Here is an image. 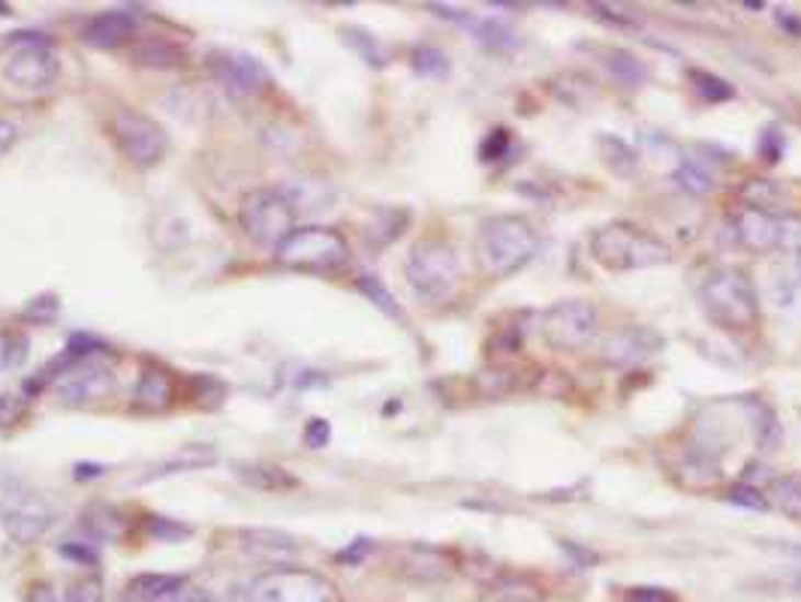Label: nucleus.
<instances>
[{
    "label": "nucleus",
    "instance_id": "1",
    "mask_svg": "<svg viewBox=\"0 0 801 602\" xmlns=\"http://www.w3.org/2000/svg\"><path fill=\"white\" fill-rule=\"evenodd\" d=\"M540 238L528 217L497 214L480 226L476 236V265L485 277H509L521 272L537 257Z\"/></svg>",
    "mask_w": 801,
    "mask_h": 602
},
{
    "label": "nucleus",
    "instance_id": "2",
    "mask_svg": "<svg viewBox=\"0 0 801 602\" xmlns=\"http://www.w3.org/2000/svg\"><path fill=\"white\" fill-rule=\"evenodd\" d=\"M699 305L723 331H751L759 322V298L751 274L732 265H718L699 281Z\"/></svg>",
    "mask_w": 801,
    "mask_h": 602
},
{
    "label": "nucleus",
    "instance_id": "3",
    "mask_svg": "<svg viewBox=\"0 0 801 602\" xmlns=\"http://www.w3.org/2000/svg\"><path fill=\"white\" fill-rule=\"evenodd\" d=\"M588 250L597 265L614 274L654 269V265H666L672 260L666 241L633 224H606L594 229Z\"/></svg>",
    "mask_w": 801,
    "mask_h": 602
},
{
    "label": "nucleus",
    "instance_id": "4",
    "mask_svg": "<svg viewBox=\"0 0 801 602\" xmlns=\"http://www.w3.org/2000/svg\"><path fill=\"white\" fill-rule=\"evenodd\" d=\"M281 269L302 274H335L350 260V245L338 229L329 226H295L274 248Z\"/></svg>",
    "mask_w": 801,
    "mask_h": 602
},
{
    "label": "nucleus",
    "instance_id": "5",
    "mask_svg": "<svg viewBox=\"0 0 801 602\" xmlns=\"http://www.w3.org/2000/svg\"><path fill=\"white\" fill-rule=\"evenodd\" d=\"M404 274L419 298L435 302V305L449 302L461 284L459 253L449 248L447 241H437V238L416 241L404 262Z\"/></svg>",
    "mask_w": 801,
    "mask_h": 602
},
{
    "label": "nucleus",
    "instance_id": "6",
    "mask_svg": "<svg viewBox=\"0 0 801 602\" xmlns=\"http://www.w3.org/2000/svg\"><path fill=\"white\" fill-rule=\"evenodd\" d=\"M295 200L286 190H250L238 205V226L257 248H278L295 229Z\"/></svg>",
    "mask_w": 801,
    "mask_h": 602
},
{
    "label": "nucleus",
    "instance_id": "7",
    "mask_svg": "<svg viewBox=\"0 0 801 602\" xmlns=\"http://www.w3.org/2000/svg\"><path fill=\"white\" fill-rule=\"evenodd\" d=\"M250 602H343L338 584L323 572L271 567L248 584Z\"/></svg>",
    "mask_w": 801,
    "mask_h": 602
},
{
    "label": "nucleus",
    "instance_id": "8",
    "mask_svg": "<svg viewBox=\"0 0 801 602\" xmlns=\"http://www.w3.org/2000/svg\"><path fill=\"white\" fill-rule=\"evenodd\" d=\"M732 236L735 245L754 253L771 250H799L801 253V217L792 214H771L742 205L732 214Z\"/></svg>",
    "mask_w": 801,
    "mask_h": 602
},
{
    "label": "nucleus",
    "instance_id": "9",
    "mask_svg": "<svg viewBox=\"0 0 801 602\" xmlns=\"http://www.w3.org/2000/svg\"><path fill=\"white\" fill-rule=\"evenodd\" d=\"M540 331L557 353H578L600 334V310L588 298H566L542 314Z\"/></svg>",
    "mask_w": 801,
    "mask_h": 602
},
{
    "label": "nucleus",
    "instance_id": "10",
    "mask_svg": "<svg viewBox=\"0 0 801 602\" xmlns=\"http://www.w3.org/2000/svg\"><path fill=\"white\" fill-rule=\"evenodd\" d=\"M109 136L112 143L119 145V151L139 169H151L166 157V133L148 115H142L136 109L121 106L115 109V115L109 118Z\"/></svg>",
    "mask_w": 801,
    "mask_h": 602
},
{
    "label": "nucleus",
    "instance_id": "11",
    "mask_svg": "<svg viewBox=\"0 0 801 602\" xmlns=\"http://www.w3.org/2000/svg\"><path fill=\"white\" fill-rule=\"evenodd\" d=\"M60 58L48 39L34 34H19L15 48L3 60V79L22 91H46L58 82Z\"/></svg>",
    "mask_w": 801,
    "mask_h": 602
},
{
    "label": "nucleus",
    "instance_id": "12",
    "mask_svg": "<svg viewBox=\"0 0 801 602\" xmlns=\"http://www.w3.org/2000/svg\"><path fill=\"white\" fill-rule=\"evenodd\" d=\"M115 389V374L103 353L88 355V359H76L67 353V365L55 379V391L64 404L70 407H88L106 398L109 391Z\"/></svg>",
    "mask_w": 801,
    "mask_h": 602
},
{
    "label": "nucleus",
    "instance_id": "13",
    "mask_svg": "<svg viewBox=\"0 0 801 602\" xmlns=\"http://www.w3.org/2000/svg\"><path fill=\"white\" fill-rule=\"evenodd\" d=\"M392 572L413 584H440L455 576V557L449 555L447 548L437 545H398L390 557Z\"/></svg>",
    "mask_w": 801,
    "mask_h": 602
},
{
    "label": "nucleus",
    "instance_id": "14",
    "mask_svg": "<svg viewBox=\"0 0 801 602\" xmlns=\"http://www.w3.org/2000/svg\"><path fill=\"white\" fill-rule=\"evenodd\" d=\"M214 79L236 96H257L271 84L269 70L248 52H217L208 58Z\"/></svg>",
    "mask_w": 801,
    "mask_h": 602
},
{
    "label": "nucleus",
    "instance_id": "15",
    "mask_svg": "<svg viewBox=\"0 0 801 602\" xmlns=\"http://www.w3.org/2000/svg\"><path fill=\"white\" fill-rule=\"evenodd\" d=\"M666 347L661 331L651 326H621L614 329L606 341H602V359L614 367H636L648 362L651 355H657Z\"/></svg>",
    "mask_w": 801,
    "mask_h": 602
},
{
    "label": "nucleus",
    "instance_id": "16",
    "mask_svg": "<svg viewBox=\"0 0 801 602\" xmlns=\"http://www.w3.org/2000/svg\"><path fill=\"white\" fill-rule=\"evenodd\" d=\"M121 602H214V600L202 591L200 584L181 579V576L148 572V576H136V579L124 588Z\"/></svg>",
    "mask_w": 801,
    "mask_h": 602
},
{
    "label": "nucleus",
    "instance_id": "17",
    "mask_svg": "<svg viewBox=\"0 0 801 602\" xmlns=\"http://www.w3.org/2000/svg\"><path fill=\"white\" fill-rule=\"evenodd\" d=\"M0 524H3V531L12 543L34 545L36 539H43L55 527V512L46 503H40L36 497H24L19 503L3 509Z\"/></svg>",
    "mask_w": 801,
    "mask_h": 602
},
{
    "label": "nucleus",
    "instance_id": "18",
    "mask_svg": "<svg viewBox=\"0 0 801 602\" xmlns=\"http://www.w3.org/2000/svg\"><path fill=\"white\" fill-rule=\"evenodd\" d=\"M437 15H443L449 22L461 24V27H467L473 34V39L485 46L488 52H504V55H512V52H519L524 46V39H521L509 24L497 22V19H480V15H473L467 10H452V7H431Z\"/></svg>",
    "mask_w": 801,
    "mask_h": 602
},
{
    "label": "nucleus",
    "instance_id": "19",
    "mask_svg": "<svg viewBox=\"0 0 801 602\" xmlns=\"http://www.w3.org/2000/svg\"><path fill=\"white\" fill-rule=\"evenodd\" d=\"M238 545L269 567H293V557L298 555L302 545L295 543V536L271 527H250V531L238 533Z\"/></svg>",
    "mask_w": 801,
    "mask_h": 602
},
{
    "label": "nucleus",
    "instance_id": "20",
    "mask_svg": "<svg viewBox=\"0 0 801 602\" xmlns=\"http://www.w3.org/2000/svg\"><path fill=\"white\" fill-rule=\"evenodd\" d=\"M483 591L485 602H542L549 597L540 579L509 569H492V576L483 581Z\"/></svg>",
    "mask_w": 801,
    "mask_h": 602
},
{
    "label": "nucleus",
    "instance_id": "21",
    "mask_svg": "<svg viewBox=\"0 0 801 602\" xmlns=\"http://www.w3.org/2000/svg\"><path fill=\"white\" fill-rule=\"evenodd\" d=\"M133 31H136V19H133L131 12H100V15L84 22L82 43L94 48H115L124 39H131Z\"/></svg>",
    "mask_w": 801,
    "mask_h": 602
},
{
    "label": "nucleus",
    "instance_id": "22",
    "mask_svg": "<svg viewBox=\"0 0 801 602\" xmlns=\"http://www.w3.org/2000/svg\"><path fill=\"white\" fill-rule=\"evenodd\" d=\"M217 461V450L214 446H205V443H193V446H184L178 450L176 455H169L160 464H154L145 473L136 476V482H154V479H163V476H178V473H190V470H202V467H212Z\"/></svg>",
    "mask_w": 801,
    "mask_h": 602
},
{
    "label": "nucleus",
    "instance_id": "23",
    "mask_svg": "<svg viewBox=\"0 0 801 602\" xmlns=\"http://www.w3.org/2000/svg\"><path fill=\"white\" fill-rule=\"evenodd\" d=\"M597 52V60L602 64V70L612 76L614 82L624 84V88H636V84L648 82V64L642 58H636L633 52L618 46H602L594 48Z\"/></svg>",
    "mask_w": 801,
    "mask_h": 602
},
{
    "label": "nucleus",
    "instance_id": "24",
    "mask_svg": "<svg viewBox=\"0 0 801 602\" xmlns=\"http://www.w3.org/2000/svg\"><path fill=\"white\" fill-rule=\"evenodd\" d=\"M236 479L253 488V491H290L298 485L293 473L283 470L278 464H269V461H238L236 467Z\"/></svg>",
    "mask_w": 801,
    "mask_h": 602
},
{
    "label": "nucleus",
    "instance_id": "25",
    "mask_svg": "<svg viewBox=\"0 0 801 602\" xmlns=\"http://www.w3.org/2000/svg\"><path fill=\"white\" fill-rule=\"evenodd\" d=\"M678 482L684 488H690V491H702V488H714V485L723 479V473H720L718 461L706 455V452H699L696 446L684 452V458L678 461Z\"/></svg>",
    "mask_w": 801,
    "mask_h": 602
},
{
    "label": "nucleus",
    "instance_id": "26",
    "mask_svg": "<svg viewBox=\"0 0 801 602\" xmlns=\"http://www.w3.org/2000/svg\"><path fill=\"white\" fill-rule=\"evenodd\" d=\"M172 379L163 367H148L139 377L136 386V407L145 413H163L166 407L172 404Z\"/></svg>",
    "mask_w": 801,
    "mask_h": 602
},
{
    "label": "nucleus",
    "instance_id": "27",
    "mask_svg": "<svg viewBox=\"0 0 801 602\" xmlns=\"http://www.w3.org/2000/svg\"><path fill=\"white\" fill-rule=\"evenodd\" d=\"M742 200L751 208L775 214V208H780L787 202V190L780 188L778 181H771V178H751V181L742 184Z\"/></svg>",
    "mask_w": 801,
    "mask_h": 602
},
{
    "label": "nucleus",
    "instance_id": "28",
    "mask_svg": "<svg viewBox=\"0 0 801 602\" xmlns=\"http://www.w3.org/2000/svg\"><path fill=\"white\" fill-rule=\"evenodd\" d=\"M600 154H602V163L612 169L614 175L621 178H630L639 172V154L633 151V145H627L624 139H618V136H600Z\"/></svg>",
    "mask_w": 801,
    "mask_h": 602
},
{
    "label": "nucleus",
    "instance_id": "29",
    "mask_svg": "<svg viewBox=\"0 0 801 602\" xmlns=\"http://www.w3.org/2000/svg\"><path fill=\"white\" fill-rule=\"evenodd\" d=\"M133 58L142 67H154V70H172L184 64V52L176 43H163V39H151L133 48Z\"/></svg>",
    "mask_w": 801,
    "mask_h": 602
},
{
    "label": "nucleus",
    "instance_id": "30",
    "mask_svg": "<svg viewBox=\"0 0 801 602\" xmlns=\"http://www.w3.org/2000/svg\"><path fill=\"white\" fill-rule=\"evenodd\" d=\"M771 507H778L787 519L801 521V473H787L771 479Z\"/></svg>",
    "mask_w": 801,
    "mask_h": 602
},
{
    "label": "nucleus",
    "instance_id": "31",
    "mask_svg": "<svg viewBox=\"0 0 801 602\" xmlns=\"http://www.w3.org/2000/svg\"><path fill=\"white\" fill-rule=\"evenodd\" d=\"M672 178H675V184L681 190H687L690 196H708V193L714 190V178H711V172H708L702 163L690 160V157H687V160H678Z\"/></svg>",
    "mask_w": 801,
    "mask_h": 602
},
{
    "label": "nucleus",
    "instance_id": "32",
    "mask_svg": "<svg viewBox=\"0 0 801 602\" xmlns=\"http://www.w3.org/2000/svg\"><path fill=\"white\" fill-rule=\"evenodd\" d=\"M407 224H410V214L398 212V208H386V212L377 214L374 224L368 226V238H371L374 248H386V245H392L404 232Z\"/></svg>",
    "mask_w": 801,
    "mask_h": 602
},
{
    "label": "nucleus",
    "instance_id": "33",
    "mask_svg": "<svg viewBox=\"0 0 801 602\" xmlns=\"http://www.w3.org/2000/svg\"><path fill=\"white\" fill-rule=\"evenodd\" d=\"M356 289H359V293H362V296H365L371 305L377 307V310H383L386 317L404 319V314H400V305L395 302V296H392L390 289L383 286V281H380V277H374V274H359V281H356Z\"/></svg>",
    "mask_w": 801,
    "mask_h": 602
},
{
    "label": "nucleus",
    "instance_id": "34",
    "mask_svg": "<svg viewBox=\"0 0 801 602\" xmlns=\"http://www.w3.org/2000/svg\"><path fill=\"white\" fill-rule=\"evenodd\" d=\"M410 67L425 79H443L449 72V58L443 48L416 46L410 55Z\"/></svg>",
    "mask_w": 801,
    "mask_h": 602
},
{
    "label": "nucleus",
    "instance_id": "35",
    "mask_svg": "<svg viewBox=\"0 0 801 602\" xmlns=\"http://www.w3.org/2000/svg\"><path fill=\"white\" fill-rule=\"evenodd\" d=\"M690 82H693L696 94L702 96L706 103H726V100L735 96V88L726 79H720V76L708 70H690Z\"/></svg>",
    "mask_w": 801,
    "mask_h": 602
},
{
    "label": "nucleus",
    "instance_id": "36",
    "mask_svg": "<svg viewBox=\"0 0 801 602\" xmlns=\"http://www.w3.org/2000/svg\"><path fill=\"white\" fill-rule=\"evenodd\" d=\"M347 34V43L362 55V60H368L371 67H383L386 64V48L380 46L374 36L368 34V31H359V27H347L343 31Z\"/></svg>",
    "mask_w": 801,
    "mask_h": 602
},
{
    "label": "nucleus",
    "instance_id": "37",
    "mask_svg": "<svg viewBox=\"0 0 801 602\" xmlns=\"http://www.w3.org/2000/svg\"><path fill=\"white\" fill-rule=\"evenodd\" d=\"M799 277L796 272H787V269H780V272L771 274V298H775V305L780 310H792L796 302H799Z\"/></svg>",
    "mask_w": 801,
    "mask_h": 602
},
{
    "label": "nucleus",
    "instance_id": "38",
    "mask_svg": "<svg viewBox=\"0 0 801 602\" xmlns=\"http://www.w3.org/2000/svg\"><path fill=\"white\" fill-rule=\"evenodd\" d=\"M27 359V338L22 334H0V371H15L24 365Z\"/></svg>",
    "mask_w": 801,
    "mask_h": 602
},
{
    "label": "nucleus",
    "instance_id": "39",
    "mask_svg": "<svg viewBox=\"0 0 801 602\" xmlns=\"http://www.w3.org/2000/svg\"><path fill=\"white\" fill-rule=\"evenodd\" d=\"M726 500L742 509H756V512H768L771 509L768 497L756 485H732L730 491H726Z\"/></svg>",
    "mask_w": 801,
    "mask_h": 602
},
{
    "label": "nucleus",
    "instance_id": "40",
    "mask_svg": "<svg viewBox=\"0 0 801 602\" xmlns=\"http://www.w3.org/2000/svg\"><path fill=\"white\" fill-rule=\"evenodd\" d=\"M106 591H103V579L100 576H84V579L72 581L70 591L64 597V602H103Z\"/></svg>",
    "mask_w": 801,
    "mask_h": 602
},
{
    "label": "nucleus",
    "instance_id": "41",
    "mask_svg": "<svg viewBox=\"0 0 801 602\" xmlns=\"http://www.w3.org/2000/svg\"><path fill=\"white\" fill-rule=\"evenodd\" d=\"M148 536L157 539V543H181L184 536H190V527L176 519H151Z\"/></svg>",
    "mask_w": 801,
    "mask_h": 602
},
{
    "label": "nucleus",
    "instance_id": "42",
    "mask_svg": "<svg viewBox=\"0 0 801 602\" xmlns=\"http://www.w3.org/2000/svg\"><path fill=\"white\" fill-rule=\"evenodd\" d=\"M509 143H512L509 130L497 127V130L488 133V136L483 139V145H480V157H483L485 163H492V160H500V157H507Z\"/></svg>",
    "mask_w": 801,
    "mask_h": 602
},
{
    "label": "nucleus",
    "instance_id": "43",
    "mask_svg": "<svg viewBox=\"0 0 801 602\" xmlns=\"http://www.w3.org/2000/svg\"><path fill=\"white\" fill-rule=\"evenodd\" d=\"M58 310H60L58 298H55V296H40V298H34L31 305L24 307L22 317L31 319V322H52V319L58 317Z\"/></svg>",
    "mask_w": 801,
    "mask_h": 602
},
{
    "label": "nucleus",
    "instance_id": "44",
    "mask_svg": "<svg viewBox=\"0 0 801 602\" xmlns=\"http://www.w3.org/2000/svg\"><path fill=\"white\" fill-rule=\"evenodd\" d=\"M759 157L766 163H778L783 157V133H780V127H766L763 130V136H759Z\"/></svg>",
    "mask_w": 801,
    "mask_h": 602
},
{
    "label": "nucleus",
    "instance_id": "45",
    "mask_svg": "<svg viewBox=\"0 0 801 602\" xmlns=\"http://www.w3.org/2000/svg\"><path fill=\"white\" fill-rule=\"evenodd\" d=\"M24 416V401L19 395H0V431L19 425Z\"/></svg>",
    "mask_w": 801,
    "mask_h": 602
},
{
    "label": "nucleus",
    "instance_id": "46",
    "mask_svg": "<svg viewBox=\"0 0 801 602\" xmlns=\"http://www.w3.org/2000/svg\"><path fill=\"white\" fill-rule=\"evenodd\" d=\"M371 552H374V543L365 539V536H359V539H353L343 552H338V560H341V564H350V567H359Z\"/></svg>",
    "mask_w": 801,
    "mask_h": 602
},
{
    "label": "nucleus",
    "instance_id": "47",
    "mask_svg": "<svg viewBox=\"0 0 801 602\" xmlns=\"http://www.w3.org/2000/svg\"><path fill=\"white\" fill-rule=\"evenodd\" d=\"M331 438V428L326 419H307L305 425V443L311 450H323Z\"/></svg>",
    "mask_w": 801,
    "mask_h": 602
},
{
    "label": "nucleus",
    "instance_id": "48",
    "mask_svg": "<svg viewBox=\"0 0 801 602\" xmlns=\"http://www.w3.org/2000/svg\"><path fill=\"white\" fill-rule=\"evenodd\" d=\"M624 602H678V597L666 588H633L624 597Z\"/></svg>",
    "mask_w": 801,
    "mask_h": 602
},
{
    "label": "nucleus",
    "instance_id": "49",
    "mask_svg": "<svg viewBox=\"0 0 801 602\" xmlns=\"http://www.w3.org/2000/svg\"><path fill=\"white\" fill-rule=\"evenodd\" d=\"M24 602H64V600H60L58 591H55L52 584H46V581H36V584H31L27 593H24Z\"/></svg>",
    "mask_w": 801,
    "mask_h": 602
},
{
    "label": "nucleus",
    "instance_id": "50",
    "mask_svg": "<svg viewBox=\"0 0 801 602\" xmlns=\"http://www.w3.org/2000/svg\"><path fill=\"white\" fill-rule=\"evenodd\" d=\"M60 555L72 557V560H82V564H97V552L91 548V545H84V543L60 545Z\"/></svg>",
    "mask_w": 801,
    "mask_h": 602
},
{
    "label": "nucleus",
    "instance_id": "51",
    "mask_svg": "<svg viewBox=\"0 0 801 602\" xmlns=\"http://www.w3.org/2000/svg\"><path fill=\"white\" fill-rule=\"evenodd\" d=\"M561 548H564L566 555H569V557H573V560H576L578 567H594V564L600 560V557L594 555L590 548H578V545L566 543V539H561Z\"/></svg>",
    "mask_w": 801,
    "mask_h": 602
},
{
    "label": "nucleus",
    "instance_id": "52",
    "mask_svg": "<svg viewBox=\"0 0 801 602\" xmlns=\"http://www.w3.org/2000/svg\"><path fill=\"white\" fill-rule=\"evenodd\" d=\"M775 22L787 36H801V15H792L790 10L775 12Z\"/></svg>",
    "mask_w": 801,
    "mask_h": 602
},
{
    "label": "nucleus",
    "instance_id": "53",
    "mask_svg": "<svg viewBox=\"0 0 801 602\" xmlns=\"http://www.w3.org/2000/svg\"><path fill=\"white\" fill-rule=\"evenodd\" d=\"M15 143H19V127L12 121L0 118V157L10 151Z\"/></svg>",
    "mask_w": 801,
    "mask_h": 602
},
{
    "label": "nucleus",
    "instance_id": "54",
    "mask_svg": "<svg viewBox=\"0 0 801 602\" xmlns=\"http://www.w3.org/2000/svg\"><path fill=\"white\" fill-rule=\"evenodd\" d=\"M91 476H103V467L100 464H79L76 479H91Z\"/></svg>",
    "mask_w": 801,
    "mask_h": 602
},
{
    "label": "nucleus",
    "instance_id": "55",
    "mask_svg": "<svg viewBox=\"0 0 801 602\" xmlns=\"http://www.w3.org/2000/svg\"><path fill=\"white\" fill-rule=\"evenodd\" d=\"M775 552H780V555H787V557H796V560H801V545H787V543H778V545H771Z\"/></svg>",
    "mask_w": 801,
    "mask_h": 602
},
{
    "label": "nucleus",
    "instance_id": "56",
    "mask_svg": "<svg viewBox=\"0 0 801 602\" xmlns=\"http://www.w3.org/2000/svg\"><path fill=\"white\" fill-rule=\"evenodd\" d=\"M792 272H796V277H799V284H801V253H799V260H796V269H792Z\"/></svg>",
    "mask_w": 801,
    "mask_h": 602
},
{
    "label": "nucleus",
    "instance_id": "57",
    "mask_svg": "<svg viewBox=\"0 0 801 602\" xmlns=\"http://www.w3.org/2000/svg\"><path fill=\"white\" fill-rule=\"evenodd\" d=\"M224 602H250L248 597H241V600H224Z\"/></svg>",
    "mask_w": 801,
    "mask_h": 602
}]
</instances>
